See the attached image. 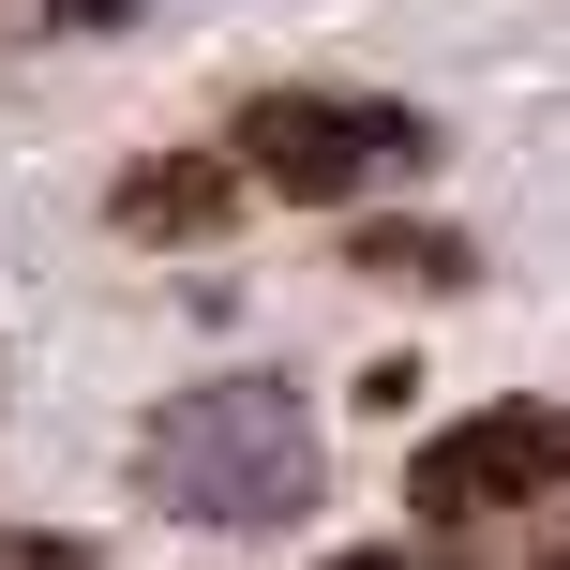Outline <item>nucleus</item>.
<instances>
[{"instance_id":"f257e3e1","label":"nucleus","mask_w":570,"mask_h":570,"mask_svg":"<svg viewBox=\"0 0 570 570\" xmlns=\"http://www.w3.org/2000/svg\"><path fill=\"white\" fill-rule=\"evenodd\" d=\"M136 495L166 525H301L331 495V435L285 375H196L136 421Z\"/></svg>"},{"instance_id":"f03ea898","label":"nucleus","mask_w":570,"mask_h":570,"mask_svg":"<svg viewBox=\"0 0 570 570\" xmlns=\"http://www.w3.org/2000/svg\"><path fill=\"white\" fill-rule=\"evenodd\" d=\"M240 180H271L285 210H361V196H391V180H421L435 166V120L405 106V90H331V76H285L240 106Z\"/></svg>"},{"instance_id":"7ed1b4c3","label":"nucleus","mask_w":570,"mask_h":570,"mask_svg":"<svg viewBox=\"0 0 570 570\" xmlns=\"http://www.w3.org/2000/svg\"><path fill=\"white\" fill-rule=\"evenodd\" d=\"M525 495H570V391H511V405H465L405 451V525H495Z\"/></svg>"},{"instance_id":"20e7f679","label":"nucleus","mask_w":570,"mask_h":570,"mask_svg":"<svg viewBox=\"0 0 570 570\" xmlns=\"http://www.w3.org/2000/svg\"><path fill=\"white\" fill-rule=\"evenodd\" d=\"M240 150H136V166L106 180V226L120 240H150V256H180V240H226L240 226Z\"/></svg>"},{"instance_id":"39448f33","label":"nucleus","mask_w":570,"mask_h":570,"mask_svg":"<svg viewBox=\"0 0 570 570\" xmlns=\"http://www.w3.org/2000/svg\"><path fill=\"white\" fill-rule=\"evenodd\" d=\"M345 256H361L375 285H465V271H481L451 226H345Z\"/></svg>"},{"instance_id":"423d86ee","label":"nucleus","mask_w":570,"mask_h":570,"mask_svg":"<svg viewBox=\"0 0 570 570\" xmlns=\"http://www.w3.org/2000/svg\"><path fill=\"white\" fill-rule=\"evenodd\" d=\"M16 30H120V16H150V0H0Z\"/></svg>"},{"instance_id":"0eeeda50","label":"nucleus","mask_w":570,"mask_h":570,"mask_svg":"<svg viewBox=\"0 0 570 570\" xmlns=\"http://www.w3.org/2000/svg\"><path fill=\"white\" fill-rule=\"evenodd\" d=\"M0 570H106V556L60 541V525H0Z\"/></svg>"},{"instance_id":"6e6552de","label":"nucleus","mask_w":570,"mask_h":570,"mask_svg":"<svg viewBox=\"0 0 570 570\" xmlns=\"http://www.w3.org/2000/svg\"><path fill=\"white\" fill-rule=\"evenodd\" d=\"M315 570H421L405 541H345V556H315Z\"/></svg>"},{"instance_id":"1a4fd4ad","label":"nucleus","mask_w":570,"mask_h":570,"mask_svg":"<svg viewBox=\"0 0 570 570\" xmlns=\"http://www.w3.org/2000/svg\"><path fill=\"white\" fill-rule=\"evenodd\" d=\"M525 570H570V511H556V525H541V556H525Z\"/></svg>"}]
</instances>
